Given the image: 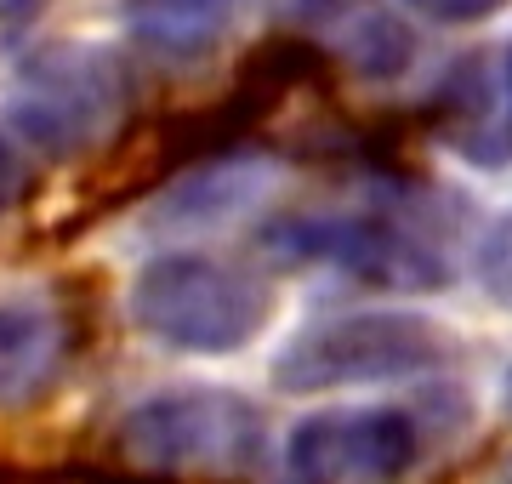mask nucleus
<instances>
[{
  "label": "nucleus",
  "mask_w": 512,
  "mask_h": 484,
  "mask_svg": "<svg viewBox=\"0 0 512 484\" xmlns=\"http://www.w3.org/2000/svg\"><path fill=\"white\" fill-rule=\"evenodd\" d=\"M285 268H336L376 291H439L456 280V223L433 194H382L342 211H291L256 234Z\"/></svg>",
  "instance_id": "1"
},
{
  "label": "nucleus",
  "mask_w": 512,
  "mask_h": 484,
  "mask_svg": "<svg viewBox=\"0 0 512 484\" xmlns=\"http://www.w3.org/2000/svg\"><path fill=\"white\" fill-rule=\"evenodd\" d=\"M137 80L103 40H40L6 86V131L40 160H86L126 131Z\"/></svg>",
  "instance_id": "2"
},
{
  "label": "nucleus",
  "mask_w": 512,
  "mask_h": 484,
  "mask_svg": "<svg viewBox=\"0 0 512 484\" xmlns=\"http://www.w3.org/2000/svg\"><path fill=\"white\" fill-rule=\"evenodd\" d=\"M126 314L171 354L234 359L274 325V285L211 251H154L131 274Z\"/></svg>",
  "instance_id": "3"
},
{
  "label": "nucleus",
  "mask_w": 512,
  "mask_h": 484,
  "mask_svg": "<svg viewBox=\"0 0 512 484\" xmlns=\"http://www.w3.org/2000/svg\"><path fill=\"white\" fill-rule=\"evenodd\" d=\"M456 359V336L416 308H359V314L313 319L274 354V388L330 393L376 388L444 371Z\"/></svg>",
  "instance_id": "4"
},
{
  "label": "nucleus",
  "mask_w": 512,
  "mask_h": 484,
  "mask_svg": "<svg viewBox=\"0 0 512 484\" xmlns=\"http://www.w3.org/2000/svg\"><path fill=\"white\" fill-rule=\"evenodd\" d=\"M114 445L120 456L148 473H177V479H239L262 462L268 428L262 410L234 388H183L143 393L137 405L114 422Z\"/></svg>",
  "instance_id": "5"
},
{
  "label": "nucleus",
  "mask_w": 512,
  "mask_h": 484,
  "mask_svg": "<svg viewBox=\"0 0 512 484\" xmlns=\"http://www.w3.org/2000/svg\"><path fill=\"white\" fill-rule=\"evenodd\" d=\"M421 462V422L399 405L308 410L279 445V484H399Z\"/></svg>",
  "instance_id": "6"
},
{
  "label": "nucleus",
  "mask_w": 512,
  "mask_h": 484,
  "mask_svg": "<svg viewBox=\"0 0 512 484\" xmlns=\"http://www.w3.org/2000/svg\"><path fill=\"white\" fill-rule=\"evenodd\" d=\"M285 23L365 80H399L416 63V35L399 18V0H285Z\"/></svg>",
  "instance_id": "7"
},
{
  "label": "nucleus",
  "mask_w": 512,
  "mask_h": 484,
  "mask_svg": "<svg viewBox=\"0 0 512 484\" xmlns=\"http://www.w3.org/2000/svg\"><path fill=\"white\" fill-rule=\"evenodd\" d=\"M433 126L467 166H507L512 160V86L501 57H467L433 97Z\"/></svg>",
  "instance_id": "8"
},
{
  "label": "nucleus",
  "mask_w": 512,
  "mask_h": 484,
  "mask_svg": "<svg viewBox=\"0 0 512 484\" xmlns=\"http://www.w3.org/2000/svg\"><path fill=\"white\" fill-rule=\"evenodd\" d=\"M74 354L69 314L52 302H0V410H29L63 382Z\"/></svg>",
  "instance_id": "9"
},
{
  "label": "nucleus",
  "mask_w": 512,
  "mask_h": 484,
  "mask_svg": "<svg viewBox=\"0 0 512 484\" xmlns=\"http://www.w3.org/2000/svg\"><path fill=\"white\" fill-rule=\"evenodd\" d=\"M251 0H120L126 35L160 63H200L239 29Z\"/></svg>",
  "instance_id": "10"
},
{
  "label": "nucleus",
  "mask_w": 512,
  "mask_h": 484,
  "mask_svg": "<svg viewBox=\"0 0 512 484\" xmlns=\"http://www.w3.org/2000/svg\"><path fill=\"white\" fill-rule=\"evenodd\" d=\"M268 194V166L256 160H239V154H222L211 166H194L183 183L165 188L160 211H154V228L165 234H194V228H222L228 217L262 205Z\"/></svg>",
  "instance_id": "11"
},
{
  "label": "nucleus",
  "mask_w": 512,
  "mask_h": 484,
  "mask_svg": "<svg viewBox=\"0 0 512 484\" xmlns=\"http://www.w3.org/2000/svg\"><path fill=\"white\" fill-rule=\"evenodd\" d=\"M478 280H484V291L512 314V211L495 217L490 240H484V251H478Z\"/></svg>",
  "instance_id": "12"
},
{
  "label": "nucleus",
  "mask_w": 512,
  "mask_h": 484,
  "mask_svg": "<svg viewBox=\"0 0 512 484\" xmlns=\"http://www.w3.org/2000/svg\"><path fill=\"white\" fill-rule=\"evenodd\" d=\"M404 12H416L427 23H484L495 18L507 0H399Z\"/></svg>",
  "instance_id": "13"
},
{
  "label": "nucleus",
  "mask_w": 512,
  "mask_h": 484,
  "mask_svg": "<svg viewBox=\"0 0 512 484\" xmlns=\"http://www.w3.org/2000/svg\"><path fill=\"white\" fill-rule=\"evenodd\" d=\"M23 183H29V171H23V143L0 126V217L23 200Z\"/></svg>",
  "instance_id": "14"
},
{
  "label": "nucleus",
  "mask_w": 512,
  "mask_h": 484,
  "mask_svg": "<svg viewBox=\"0 0 512 484\" xmlns=\"http://www.w3.org/2000/svg\"><path fill=\"white\" fill-rule=\"evenodd\" d=\"M52 0H0V23H12V29H23V23H35L40 12H46Z\"/></svg>",
  "instance_id": "15"
},
{
  "label": "nucleus",
  "mask_w": 512,
  "mask_h": 484,
  "mask_svg": "<svg viewBox=\"0 0 512 484\" xmlns=\"http://www.w3.org/2000/svg\"><path fill=\"white\" fill-rule=\"evenodd\" d=\"M501 63H507V86H512V46H507V52H501Z\"/></svg>",
  "instance_id": "16"
},
{
  "label": "nucleus",
  "mask_w": 512,
  "mask_h": 484,
  "mask_svg": "<svg viewBox=\"0 0 512 484\" xmlns=\"http://www.w3.org/2000/svg\"><path fill=\"white\" fill-rule=\"evenodd\" d=\"M507 410H512V371H507Z\"/></svg>",
  "instance_id": "17"
},
{
  "label": "nucleus",
  "mask_w": 512,
  "mask_h": 484,
  "mask_svg": "<svg viewBox=\"0 0 512 484\" xmlns=\"http://www.w3.org/2000/svg\"><path fill=\"white\" fill-rule=\"evenodd\" d=\"M507 484H512V479H507Z\"/></svg>",
  "instance_id": "18"
}]
</instances>
